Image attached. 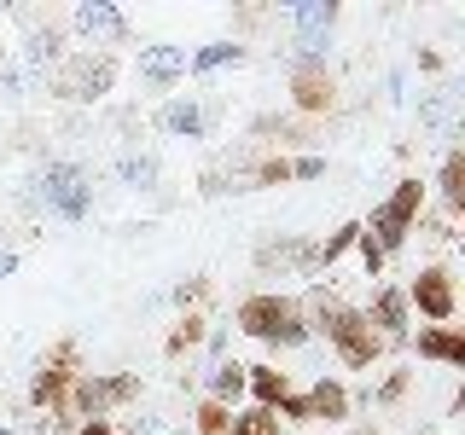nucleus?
Instances as JSON below:
<instances>
[{
	"label": "nucleus",
	"mask_w": 465,
	"mask_h": 435,
	"mask_svg": "<svg viewBox=\"0 0 465 435\" xmlns=\"http://www.w3.org/2000/svg\"><path fill=\"white\" fill-rule=\"evenodd\" d=\"M401 296L425 325H460V279H454L448 261H425V267L401 285Z\"/></svg>",
	"instance_id": "7"
},
{
	"label": "nucleus",
	"mask_w": 465,
	"mask_h": 435,
	"mask_svg": "<svg viewBox=\"0 0 465 435\" xmlns=\"http://www.w3.org/2000/svg\"><path fill=\"white\" fill-rule=\"evenodd\" d=\"M291 105L302 116H314V122L343 105V87L326 70V58H297V64H291Z\"/></svg>",
	"instance_id": "9"
},
{
	"label": "nucleus",
	"mask_w": 465,
	"mask_h": 435,
	"mask_svg": "<svg viewBox=\"0 0 465 435\" xmlns=\"http://www.w3.org/2000/svg\"><path fill=\"white\" fill-rule=\"evenodd\" d=\"M87 198H94V180H87L82 169H70V163H53L47 169V209L53 215L82 221V215H87Z\"/></svg>",
	"instance_id": "13"
},
{
	"label": "nucleus",
	"mask_w": 465,
	"mask_h": 435,
	"mask_svg": "<svg viewBox=\"0 0 465 435\" xmlns=\"http://www.w3.org/2000/svg\"><path fill=\"white\" fill-rule=\"evenodd\" d=\"M181 76H186V47L181 41H152V47H140V82L145 87L169 93Z\"/></svg>",
	"instance_id": "14"
},
{
	"label": "nucleus",
	"mask_w": 465,
	"mask_h": 435,
	"mask_svg": "<svg viewBox=\"0 0 465 435\" xmlns=\"http://www.w3.org/2000/svg\"><path fill=\"white\" fill-rule=\"evenodd\" d=\"M0 435H18V430H12V424H0Z\"/></svg>",
	"instance_id": "36"
},
{
	"label": "nucleus",
	"mask_w": 465,
	"mask_h": 435,
	"mask_svg": "<svg viewBox=\"0 0 465 435\" xmlns=\"http://www.w3.org/2000/svg\"><path fill=\"white\" fill-rule=\"evenodd\" d=\"M355 435H378V430H355Z\"/></svg>",
	"instance_id": "37"
},
{
	"label": "nucleus",
	"mask_w": 465,
	"mask_h": 435,
	"mask_svg": "<svg viewBox=\"0 0 465 435\" xmlns=\"http://www.w3.org/2000/svg\"><path fill=\"white\" fill-rule=\"evenodd\" d=\"M361 314H367V325L384 337V348H407V319H413V308H407L401 285H378L372 302H367Z\"/></svg>",
	"instance_id": "11"
},
{
	"label": "nucleus",
	"mask_w": 465,
	"mask_h": 435,
	"mask_svg": "<svg viewBox=\"0 0 465 435\" xmlns=\"http://www.w3.org/2000/svg\"><path fill=\"white\" fill-rule=\"evenodd\" d=\"M355 256H361V273H367V279H378V273L390 267V256L378 250V244L367 238V227H361V238H355Z\"/></svg>",
	"instance_id": "29"
},
{
	"label": "nucleus",
	"mask_w": 465,
	"mask_h": 435,
	"mask_svg": "<svg viewBox=\"0 0 465 435\" xmlns=\"http://www.w3.org/2000/svg\"><path fill=\"white\" fill-rule=\"evenodd\" d=\"M407 348L425 366H448V372L465 366V331L460 325H419V331H407Z\"/></svg>",
	"instance_id": "12"
},
{
	"label": "nucleus",
	"mask_w": 465,
	"mask_h": 435,
	"mask_svg": "<svg viewBox=\"0 0 465 435\" xmlns=\"http://www.w3.org/2000/svg\"><path fill=\"white\" fill-rule=\"evenodd\" d=\"M76 435H116V430H111V418H87Z\"/></svg>",
	"instance_id": "34"
},
{
	"label": "nucleus",
	"mask_w": 465,
	"mask_h": 435,
	"mask_svg": "<svg viewBox=\"0 0 465 435\" xmlns=\"http://www.w3.org/2000/svg\"><path fill=\"white\" fill-rule=\"evenodd\" d=\"M210 401L232 406V412L244 406V360H215V372H210Z\"/></svg>",
	"instance_id": "21"
},
{
	"label": "nucleus",
	"mask_w": 465,
	"mask_h": 435,
	"mask_svg": "<svg viewBox=\"0 0 465 435\" xmlns=\"http://www.w3.org/2000/svg\"><path fill=\"white\" fill-rule=\"evenodd\" d=\"M232 325L251 343H268V348H302L314 337L309 314H302V296H285V290H251L232 308Z\"/></svg>",
	"instance_id": "2"
},
{
	"label": "nucleus",
	"mask_w": 465,
	"mask_h": 435,
	"mask_svg": "<svg viewBox=\"0 0 465 435\" xmlns=\"http://www.w3.org/2000/svg\"><path fill=\"white\" fill-rule=\"evenodd\" d=\"M29 58H58V64H64V35H58V29H41V35H29Z\"/></svg>",
	"instance_id": "31"
},
{
	"label": "nucleus",
	"mask_w": 465,
	"mask_h": 435,
	"mask_svg": "<svg viewBox=\"0 0 465 435\" xmlns=\"http://www.w3.org/2000/svg\"><path fill=\"white\" fill-rule=\"evenodd\" d=\"M302 314H309V331L314 337L331 343V354H338L343 372H378L384 366V337L367 325V314L355 308V302L331 296V290H314V296H302Z\"/></svg>",
	"instance_id": "1"
},
{
	"label": "nucleus",
	"mask_w": 465,
	"mask_h": 435,
	"mask_svg": "<svg viewBox=\"0 0 465 435\" xmlns=\"http://www.w3.org/2000/svg\"><path fill=\"white\" fill-rule=\"evenodd\" d=\"M314 273V238H268L256 244V273Z\"/></svg>",
	"instance_id": "16"
},
{
	"label": "nucleus",
	"mask_w": 465,
	"mask_h": 435,
	"mask_svg": "<svg viewBox=\"0 0 465 435\" xmlns=\"http://www.w3.org/2000/svg\"><path fill=\"white\" fill-rule=\"evenodd\" d=\"M116 87V53H70L64 64L53 70V93L76 99V105H94Z\"/></svg>",
	"instance_id": "8"
},
{
	"label": "nucleus",
	"mask_w": 465,
	"mask_h": 435,
	"mask_svg": "<svg viewBox=\"0 0 465 435\" xmlns=\"http://www.w3.org/2000/svg\"><path fill=\"white\" fill-rule=\"evenodd\" d=\"M140 401V372H82L70 383V401H64V418H111L116 406Z\"/></svg>",
	"instance_id": "6"
},
{
	"label": "nucleus",
	"mask_w": 465,
	"mask_h": 435,
	"mask_svg": "<svg viewBox=\"0 0 465 435\" xmlns=\"http://www.w3.org/2000/svg\"><path fill=\"white\" fill-rule=\"evenodd\" d=\"M436 192H442V215L465 209V151H460V145H448L442 169H436Z\"/></svg>",
	"instance_id": "19"
},
{
	"label": "nucleus",
	"mask_w": 465,
	"mask_h": 435,
	"mask_svg": "<svg viewBox=\"0 0 465 435\" xmlns=\"http://www.w3.org/2000/svg\"><path fill=\"white\" fill-rule=\"evenodd\" d=\"M116 174H123L128 186H152V180H157V163H152V157H123V163H116Z\"/></svg>",
	"instance_id": "30"
},
{
	"label": "nucleus",
	"mask_w": 465,
	"mask_h": 435,
	"mask_svg": "<svg viewBox=\"0 0 465 435\" xmlns=\"http://www.w3.org/2000/svg\"><path fill=\"white\" fill-rule=\"evenodd\" d=\"M291 18V41H297V58H326L331 47V29H338L343 6L338 0H302V6L285 12Z\"/></svg>",
	"instance_id": "10"
},
{
	"label": "nucleus",
	"mask_w": 465,
	"mask_h": 435,
	"mask_svg": "<svg viewBox=\"0 0 465 435\" xmlns=\"http://www.w3.org/2000/svg\"><path fill=\"white\" fill-rule=\"evenodd\" d=\"M407 395H413V366H390V372H384V383L372 389V401L384 406V412H390V406H401Z\"/></svg>",
	"instance_id": "25"
},
{
	"label": "nucleus",
	"mask_w": 465,
	"mask_h": 435,
	"mask_svg": "<svg viewBox=\"0 0 465 435\" xmlns=\"http://www.w3.org/2000/svg\"><path fill=\"white\" fill-rule=\"evenodd\" d=\"M227 435H285V424H280V412H268V406H239Z\"/></svg>",
	"instance_id": "24"
},
{
	"label": "nucleus",
	"mask_w": 465,
	"mask_h": 435,
	"mask_svg": "<svg viewBox=\"0 0 465 435\" xmlns=\"http://www.w3.org/2000/svg\"><path fill=\"white\" fill-rule=\"evenodd\" d=\"M12 267H18V256H12V250H0V279H6Z\"/></svg>",
	"instance_id": "35"
},
{
	"label": "nucleus",
	"mask_w": 465,
	"mask_h": 435,
	"mask_svg": "<svg viewBox=\"0 0 465 435\" xmlns=\"http://www.w3.org/2000/svg\"><path fill=\"white\" fill-rule=\"evenodd\" d=\"M210 296H215V285L203 279V273H198V279H181V285H174V302H181V314L203 308V302H210Z\"/></svg>",
	"instance_id": "28"
},
{
	"label": "nucleus",
	"mask_w": 465,
	"mask_h": 435,
	"mask_svg": "<svg viewBox=\"0 0 465 435\" xmlns=\"http://www.w3.org/2000/svg\"><path fill=\"white\" fill-rule=\"evenodd\" d=\"M70 18H76L87 35H105V41H128V35H134V18H128L123 6H76Z\"/></svg>",
	"instance_id": "18"
},
{
	"label": "nucleus",
	"mask_w": 465,
	"mask_h": 435,
	"mask_svg": "<svg viewBox=\"0 0 465 435\" xmlns=\"http://www.w3.org/2000/svg\"><path fill=\"white\" fill-rule=\"evenodd\" d=\"M203 337H210V314H203V308H193V314H181V319L169 325V337H163V354H169V360H181L186 348H198Z\"/></svg>",
	"instance_id": "20"
},
{
	"label": "nucleus",
	"mask_w": 465,
	"mask_h": 435,
	"mask_svg": "<svg viewBox=\"0 0 465 435\" xmlns=\"http://www.w3.org/2000/svg\"><path fill=\"white\" fill-rule=\"evenodd\" d=\"M210 122H215V111L203 105V99H163V105H157V128L174 134V140H203Z\"/></svg>",
	"instance_id": "15"
},
{
	"label": "nucleus",
	"mask_w": 465,
	"mask_h": 435,
	"mask_svg": "<svg viewBox=\"0 0 465 435\" xmlns=\"http://www.w3.org/2000/svg\"><path fill=\"white\" fill-rule=\"evenodd\" d=\"M355 418V395H349V383L343 377H320V383L309 389H291V395L280 401V424H349Z\"/></svg>",
	"instance_id": "5"
},
{
	"label": "nucleus",
	"mask_w": 465,
	"mask_h": 435,
	"mask_svg": "<svg viewBox=\"0 0 465 435\" xmlns=\"http://www.w3.org/2000/svg\"><path fill=\"white\" fill-rule=\"evenodd\" d=\"M82 377V343L76 337H58L47 354L35 360V377H29V406L35 412L58 418V424H70L64 418V401H70V383Z\"/></svg>",
	"instance_id": "4"
},
{
	"label": "nucleus",
	"mask_w": 465,
	"mask_h": 435,
	"mask_svg": "<svg viewBox=\"0 0 465 435\" xmlns=\"http://www.w3.org/2000/svg\"><path fill=\"white\" fill-rule=\"evenodd\" d=\"M419 70L436 76V70H442V53H436V47H419Z\"/></svg>",
	"instance_id": "33"
},
{
	"label": "nucleus",
	"mask_w": 465,
	"mask_h": 435,
	"mask_svg": "<svg viewBox=\"0 0 465 435\" xmlns=\"http://www.w3.org/2000/svg\"><path fill=\"white\" fill-rule=\"evenodd\" d=\"M222 64H244V41H210V47L186 53V70H193V76H210V70H222Z\"/></svg>",
	"instance_id": "23"
},
{
	"label": "nucleus",
	"mask_w": 465,
	"mask_h": 435,
	"mask_svg": "<svg viewBox=\"0 0 465 435\" xmlns=\"http://www.w3.org/2000/svg\"><path fill=\"white\" fill-rule=\"evenodd\" d=\"M227 424H232V406H222V401L203 395L198 412H193V430H198V435H227Z\"/></svg>",
	"instance_id": "26"
},
{
	"label": "nucleus",
	"mask_w": 465,
	"mask_h": 435,
	"mask_svg": "<svg viewBox=\"0 0 465 435\" xmlns=\"http://www.w3.org/2000/svg\"><path fill=\"white\" fill-rule=\"evenodd\" d=\"M326 174V157H291V180H314Z\"/></svg>",
	"instance_id": "32"
},
{
	"label": "nucleus",
	"mask_w": 465,
	"mask_h": 435,
	"mask_svg": "<svg viewBox=\"0 0 465 435\" xmlns=\"http://www.w3.org/2000/svg\"><path fill=\"white\" fill-rule=\"evenodd\" d=\"M251 186H291V157H285V151H268V157L251 169Z\"/></svg>",
	"instance_id": "27"
},
{
	"label": "nucleus",
	"mask_w": 465,
	"mask_h": 435,
	"mask_svg": "<svg viewBox=\"0 0 465 435\" xmlns=\"http://www.w3.org/2000/svg\"><path fill=\"white\" fill-rule=\"evenodd\" d=\"M355 238H361V221L331 227V238H320V244H314V273H331L349 250H355Z\"/></svg>",
	"instance_id": "22"
},
{
	"label": "nucleus",
	"mask_w": 465,
	"mask_h": 435,
	"mask_svg": "<svg viewBox=\"0 0 465 435\" xmlns=\"http://www.w3.org/2000/svg\"><path fill=\"white\" fill-rule=\"evenodd\" d=\"M285 395H291V372L285 366H244V406H268V412H280Z\"/></svg>",
	"instance_id": "17"
},
{
	"label": "nucleus",
	"mask_w": 465,
	"mask_h": 435,
	"mask_svg": "<svg viewBox=\"0 0 465 435\" xmlns=\"http://www.w3.org/2000/svg\"><path fill=\"white\" fill-rule=\"evenodd\" d=\"M425 203H430V180H419V174H401L396 192L378 203L372 221H361V227H367V238H372L384 256H401L407 238H413V227L425 221Z\"/></svg>",
	"instance_id": "3"
}]
</instances>
